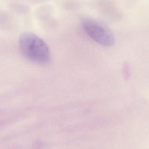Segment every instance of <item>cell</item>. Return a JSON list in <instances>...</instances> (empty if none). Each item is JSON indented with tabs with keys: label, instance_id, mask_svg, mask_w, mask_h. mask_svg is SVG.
I'll use <instances>...</instances> for the list:
<instances>
[{
	"label": "cell",
	"instance_id": "6da1fadb",
	"mask_svg": "<svg viewBox=\"0 0 149 149\" xmlns=\"http://www.w3.org/2000/svg\"><path fill=\"white\" fill-rule=\"evenodd\" d=\"M19 45L24 56L31 61L40 64L47 63L50 59V49L46 43L31 32L20 35Z\"/></svg>",
	"mask_w": 149,
	"mask_h": 149
},
{
	"label": "cell",
	"instance_id": "7a4b0ae2",
	"mask_svg": "<svg viewBox=\"0 0 149 149\" xmlns=\"http://www.w3.org/2000/svg\"><path fill=\"white\" fill-rule=\"evenodd\" d=\"M81 25L86 33L99 44L106 47L114 44V35L103 24L93 19L85 18L82 20Z\"/></svg>",
	"mask_w": 149,
	"mask_h": 149
},
{
	"label": "cell",
	"instance_id": "3957f363",
	"mask_svg": "<svg viewBox=\"0 0 149 149\" xmlns=\"http://www.w3.org/2000/svg\"><path fill=\"white\" fill-rule=\"evenodd\" d=\"M54 12L53 6L49 3L41 4L35 9V18L40 22H43L52 17Z\"/></svg>",
	"mask_w": 149,
	"mask_h": 149
},
{
	"label": "cell",
	"instance_id": "277c9868",
	"mask_svg": "<svg viewBox=\"0 0 149 149\" xmlns=\"http://www.w3.org/2000/svg\"><path fill=\"white\" fill-rule=\"evenodd\" d=\"M7 7L11 13L18 15L25 16L31 13V8L22 3L11 2L8 3Z\"/></svg>",
	"mask_w": 149,
	"mask_h": 149
},
{
	"label": "cell",
	"instance_id": "5b68a950",
	"mask_svg": "<svg viewBox=\"0 0 149 149\" xmlns=\"http://www.w3.org/2000/svg\"><path fill=\"white\" fill-rule=\"evenodd\" d=\"M12 17L10 14L0 8V29L3 30L9 29L12 25Z\"/></svg>",
	"mask_w": 149,
	"mask_h": 149
},
{
	"label": "cell",
	"instance_id": "8992f818",
	"mask_svg": "<svg viewBox=\"0 0 149 149\" xmlns=\"http://www.w3.org/2000/svg\"><path fill=\"white\" fill-rule=\"evenodd\" d=\"M82 6V3L80 0H65L63 4L64 9L68 11L77 10Z\"/></svg>",
	"mask_w": 149,
	"mask_h": 149
},
{
	"label": "cell",
	"instance_id": "52a82bcc",
	"mask_svg": "<svg viewBox=\"0 0 149 149\" xmlns=\"http://www.w3.org/2000/svg\"><path fill=\"white\" fill-rule=\"evenodd\" d=\"M53 0H30V2L32 4H35V5H37V4H43L45 3H47Z\"/></svg>",
	"mask_w": 149,
	"mask_h": 149
}]
</instances>
